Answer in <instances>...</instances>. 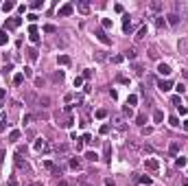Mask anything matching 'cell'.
<instances>
[{
    "mask_svg": "<svg viewBox=\"0 0 188 186\" xmlns=\"http://www.w3.org/2000/svg\"><path fill=\"white\" fill-rule=\"evenodd\" d=\"M105 186H116V182H114V177H105Z\"/></svg>",
    "mask_w": 188,
    "mask_h": 186,
    "instance_id": "46",
    "label": "cell"
},
{
    "mask_svg": "<svg viewBox=\"0 0 188 186\" xmlns=\"http://www.w3.org/2000/svg\"><path fill=\"white\" fill-rule=\"evenodd\" d=\"M182 77H184V79H188V70H182Z\"/></svg>",
    "mask_w": 188,
    "mask_h": 186,
    "instance_id": "61",
    "label": "cell"
},
{
    "mask_svg": "<svg viewBox=\"0 0 188 186\" xmlns=\"http://www.w3.org/2000/svg\"><path fill=\"white\" fill-rule=\"evenodd\" d=\"M182 127H184V132H188V121H184V123H182Z\"/></svg>",
    "mask_w": 188,
    "mask_h": 186,
    "instance_id": "56",
    "label": "cell"
},
{
    "mask_svg": "<svg viewBox=\"0 0 188 186\" xmlns=\"http://www.w3.org/2000/svg\"><path fill=\"white\" fill-rule=\"evenodd\" d=\"M37 103H39L42 107H48V105H51V96H39V101H37Z\"/></svg>",
    "mask_w": 188,
    "mask_h": 186,
    "instance_id": "25",
    "label": "cell"
},
{
    "mask_svg": "<svg viewBox=\"0 0 188 186\" xmlns=\"http://www.w3.org/2000/svg\"><path fill=\"white\" fill-rule=\"evenodd\" d=\"M85 160H88V162H96V160H99L96 151H88V153H85Z\"/></svg>",
    "mask_w": 188,
    "mask_h": 186,
    "instance_id": "24",
    "label": "cell"
},
{
    "mask_svg": "<svg viewBox=\"0 0 188 186\" xmlns=\"http://www.w3.org/2000/svg\"><path fill=\"white\" fill-rule=\"evenodd\" d=\"M103 160L112 162V144H109V142H105V147H103Z\"/></svg>",
    "mask_w": 188,
    "mask_h": 186,
    "instance_id": "9",
    "label": "cell"
},
{
    "mask_svg": "<svg viewBox=\"0 0 188 186\" xmlns=\"http://www.w3.org/2000/svg\"><path fill=\"white\" fill-rule=\"evenodd\" d=\"M179 53L188 59V39H179Z\"/></svg>",
    "mask_w": 188,
    "mask_h": 186,
    "instance_id": "14",
    "label": "cell"
},
{
    "mask_svg": "<svg viewBox=\"0 0 188 186\" xmlns=\"http://www.w3.org/2000/svg\"><path fill=\"white\" fill-rule=\"evenodd\" d=\"M77 9H79L81 13H90V2H85V0H79V2H77Z\"/></svg>",
    "mask_w": 188,
    "mask_h": 186,
    "instance_id": "13",
    "label": "cell"
},
{
    "mask_svg": "<svg viewBox=\"0 0 188 186\" xmlns=\"http://www.w3.org/2000/svg\"><path fill=\"white\" fill-rule=\"evenodd\" d=\"M74 147H77V151H81V149H83V140L77 138V140H74Z\"/></svg>",
    "mask_w": 188,
    "mask_h": 186,
    "instance_id": "44",
    "label": "cell"
},
{
    "mask_svg": "<svg viewBox=\"0 0 188 186\" xmlns=\"http://www.w3.org/2000/svg\"><path fill=\"white\" fill-rule=\"evenodd\" d=\"M2 132H4V123L0 121V134H2Z\"/></svg>",
    "mask_w": 188,
    "mask_h": 186,
    "instance_id": "60",
    "label": "cell"
},
{
    "mask_svg": "<svg viewBox=\"0 0 188 186\" xmlns=\"http://www.w3.org/2000/svg\"><path fill=\"white\" fill-rule=\"evenodd\" d=\"M81 83H83V77H77V79H74V88H79Z\"/></svg>",
    "mask_w": 188,
    "mask_h": 186,
    "instance_id": "52",
    "label": "cell"
},
{
    "mask_svg": "<svg viewBox=\"0 0 188 186\" xmlns=\"http://www.w3.org/2000/svg\"><path fill=\"white\" fill-rule=\"evenodd\" d=\"M94 35H96V39H99L101 44H105V46H109V44H112V39H109V37L105 35V31H103V29H96V31H94Z\"/></svg>",
    "mask_w": 188,
    "mask_h": 186,
    "instance_id": "2",
    "label": "cell"
},
{
    "mask_svg": "<svg viewBox=\"0 0 188 186\" xmlns=\"http://www.w3.org/2000/svg\"><path fill=\"white\" fill-rule=\"evenodd\" d=\"M112 125H114V127H118V129H123V127H125V121H123V116L114 114V116H112Z\"/></svg>",
    "mask_w": 188,
    "mask_h": 186,
    "instance_id": "10",
    "label": "cell"
},
{
    "mask_svg": "<svg viewBox=\"0 0 188 186\" xmlns=\"http://www.w3.org/2000/svg\"><path fill=\"white\" fill-rule=\"evenodd\" d=\"M151 132H153V129H151V127H142V134H144V136H149Z\"/></svg>",
    "mask_w": 188,
    "mask_h": 186,
    "instance_id": "54",
    "label": "cell"
},
{
    "mask_svg": "<svg viewBox=\"0 0 188 186\" xmlns=\"http://www.w3.org/2000/svg\"><path fill=\"white\" fill-rule=\"evenodd\" d=\"M125 59H136V48H127L125 51Z\"/></svg>",
    "mask_w": 188,
    "mask_h": 186,
    "instance_id": "26",
    "label": "cell"
},
{
    "mask_svg": "<svg viewBox=\"0 0 188 186\" xmlns=\"http://www.w3.org/2000/svg\"><path fill=\"white\" fill-rule=\"evenodd\" d=\"M94 57H96V59H99V61H103V59H105V55H103L101 51H96V55H94Z\"/></svg>",
    "mask_w": 188,
    "mask_h": 186,
    "instance_id": "51",
    "label": "cell"
},
{
    "mask_svg": "<svg viewBox=\"0 0 188 186\" xmlns=\"http://www.w3.org/2000/svg\"><path fill=\"white\" fill-rule=\"evenodd\" d=\"M81 140H83V142H88V144H94V140H92V136H90V134H83V136H81Z\"/></svg>",
    "mask_w": 188,
    "mask_h": 186,
    "instance_id": "37",
    "label": "cell"
},
{
    "mask_svg": "<svg viewBox=\"0 0 188 186\" xmlns=\"http://www.w3.org/2000/svg\"><path fill=\"white\" fill-rule=\"evenodd\" d=\"M7 42H9V35H7V31L2 29V31H0V46H4Z\"/></svg>",
    "mask_w": 188,
    "mask_h": 186,
    "instance_id": "27",
    "label": "cell"
},
{
    "mask_svg": "<svg viewBox=\"0 0 188 186\" xmlns=\"http://www.w3.org/2000/svg\"><path fill=\"white\" fill-rule=\"evenodd\" d=\"M138 182H140V184H147V186H149V184H151V177H149V175H142V177H138Z\"/></svg>",
    "mask_w": 188,
    "mask_h": 186,
    "instance_id": "38",
    "label": "cell"
},
{
    "mask_svg": "<svg viewBox=\"0 0 188 186\" xmlns=\"http://www.w3.org/2000/svg\"><path fill=\"white\" fill-rule=\"evenodd\" d=\"M77 186H90L88 182H85V177H77V182H74Z\"/></svg>",
    "mask_w": 188,
    "mask_h": 186,
    "instance_id": "42",
    "label": "cell"
},
{
    "mask_svg": "<svg viewBox=\"0 0 188 186\" xmlns=\"http://www.w3.org/2000/svg\"><path fill=\"white\" fill-rule=\"evenodd\" d=\"M158 72L162 74V77H169V74H171L173 70H171V66H166V64H160V66H158Z\"/></svg>",
    "mask_w": 188,
    "mask_h": 186,
    "instance_id": "11",
    "label": "cell"
},
{
    "mask_svg": "<svg viewBox=\"0 0 188 186\" xmlns=\"http://www.w3.org/2000/svg\"><path fill=\"white\" fill-rule=\"evenodd\" d=\"M4 94H7V92L2 90V88H0V101H2V99H4Z\"/></svg>",
    "mask_w": 188,
    "mask_h": 186,
    "instance_id": "59",
    "label": "cell"
},
{
    "mask_svg": "<svg viewBox=\"0 0 188 186\" xmlns=\"http://www.w3.org/2000/svg\"><path fill=\"white\" fill-rule=\"evenodd\" d=\"M136 123H138L140 127H144V123H147V114H144V112H140V114L136 116Z\"/></svg>",
    "mask_w": 188,
    "mask_h": 186,
    "instance_id": "22",
    "label": "cell"
},
{
    "mask_svg": "<svg viewBox=\"0 0 188 186\" xmlns=\"http://www.w3.org/2000/svg\"><path fill=\"white\" fill-rule=\"evenodd\" d=\"M20 140V129H11L9 132V142H18Z\"/></svg>",
    "mask_w": 188,
    "mask_h": 186,
    "instance_id": "17",
    "label": "cell"
},
{
    "mask_svg": "<svg viewBox=\"0 0 188 186\" xmlns=\"http://www.w3.org/2000/svg\"><path fill=\"white\" fill-rule=\"evenodd\" d=\"M166 24V20H164V16H158L155 18V26H160V29H162V26Z\"/></svg>",
    "mask_w": 188,
    "mask_h": 186,
    "instance_id": "34",
    "label": "cell"
},
{
    "mask_svg": "<svg viewBox=\"0 0 188 186\" xmlns=\"http://www.w3.org/2000/svg\"><path fill=\"white\" fill-rule=\"evenodd\" d=\"M35 149H37V151H48V144H46V140L37 138V142H35Z\"/></svg>",
    "mask_w": 188,
    "mask_h": 186,
    "instance_id": "19",
    "label": "cell"
},
{
    "mask_svg": "<svg viewBox=\"0 0 188 186\" xmlns=\"http://www.w3.org/2000/svg\"><path fill=\"white\" fill-rule=\"evenodd\" d=\"M96 118H107V109H96Z\"/></svg>",
    "mask_w": 188,
    "mask_h": 186,
    "instance_id": "35",
    "label": "cell"
},
{
    "mask_svg": "<svg viewBox=\"0 0 188 186\" xmlns=\"http://www.w3.org/2000/svg\"><path fill=\"white\" fill-rule=\"evenodd\" d=\"M72 11H74V4H61V7H59V16H61V18L72 16Z\"/></svg>",
    "mask_w": 188,
    "mask_h": 186,
    "instance_id": "4",
    "label": "cell"
},
{
    "mask_svg": "<svg viewBox=\"0 0 188 186\" xmlns=\"http://www.w3.org/2000/svg\"><path fill=\"white\" fill-rule=\"evenodd\" d=\"M144 35H147V26H140V31H138L136 39H144Z\"/></svg>",
    "mask_w": 188,
    "mask_h": 186,
    "instance_id": "32",
    "label": "cell"
},
{
    "mask_svg": "<svg viewBox=\"0 0 188 186\" xmlns=\"http://www.w3.org/2000/svg\"><path fill=\"white\" fill-rule=\"evenodd\" d=\"M20 24H22V18H9L4 22V31H13V29H18Z\"/></svg>",
    "mask_w": 188,
    "mask_h": 186,
    "instance_id": "1",
    "label": "cell"
},
{
    "mask_svg": "<svg viewBox=\"0 0 188 186\" xmlns=\"http://www.w3.org/2000/svg\"><path fill=\"white\" fill-rule=\"evenodd\" d=\"M173 105L179 107V105H182V99H179V96H173Z\"/></svg>",
    "mask_w": 188,
    "mask_h": 186,
    "instance_id": "50",
    "label": "cell"
},
{
    "mask_svg": "<svg viewBox=\"0 0 188 186\" xmlns=\"http://www.w3.org/2000/svg\"><path fill=\"white\" fill-rule=\"evenodd\" d=\"M123 59H125V55H114V57H112V61H114V64H120Z\"/></svg>",
    "mask_w": 188,
    "mask_h": 186,
    "instance_id": "43",
    "label": "cell"
},
{
    "mask_svg": "<svg viewBox=\"0 0 188 186\" xmlns=\"http://www.w3.org/2000/svg\"><path fill=\"white\" fill-rule=\"evenodd\" d=\"M55 118H57V123H59V127H70L72 125V118H70V116H55Z\"/></svg>",
    "mask_w": 188,
    "mask_h": 186,
    "instance_id": "7",
    "label": "cell"
},
{
    "mask_svg": "<svg viewBox=\"0 0 188 186\" xmlns=\"http://www.w3.org/2000/svg\"><path fill=\"white\" fill-rule=\"evenodd\" d=\"M53 81H55V83H61V81H64V70L53 72Z\"/></svg>",
    "mask_w": 188,
    "mask_h": 186,
    "instance_id": "21",
    "label": "cell"
},
{
    "mask_svg": "<svg viewBox=\"0 0 188 186\" xmlns=\"http://www.w3.org/2000/svg\"><path fill=\"white\" fill-rule=\"evenodd\" d=\"M22 81H24V74H22V72L13 77V83H16V86H22Z\"/></svg>",
    "mask_w": 188,
    "mask_h": 186,
    "instance_id": "31",
    "label": "cell"
},
{
    "mask_svg": "<svg viewBox=\"0 0 188 186\" xmlns=\"http://www.w3.org/2000/svg\"><path fill=\"white\" fill-rule=\"evenodd\" d=\"M179 151H182V140H173V142H171V147H169V153H171L173 158H177Z\"/></svg>",
    "mask_w": 188,
    "mask_h": 186,
    "instance_id": "3",
    "label": "cell"
},
{
    "mask_svg": "<svg viewBox=\"0 0 188 186\" xmlns=\"http://www.w3.org/2000/svg\"><path fill=\"white\" fill-rule=\"evenodd\" d=\"M123 114H125V116H131V114H134V109H131L129 105H125V109H123Z\"/></svg>",
    "mask_w": 188,
    "mask_h": 186,
    "instance_id": "45",
    "label": "cell"
},
{
    "mask_svg": "<svg viewBox=\"0 0 188 186\" xmlns=\"http://www.w3.org/2000/svg\"><path fill=\"white\" fill-rule=\"evenodd\" d=\"M70 169H72V171H79V169H81V162L77 160V158H72V160H70Z\"/></svg>",
    "mask_w": 188,
    "mask_h": 186,
    "instance_id": "29",
    "label": "cell"
},
{
    "mask_svg": "<svg viewBox=\"0 0 188 186\" xmlns=\"http://www.w3.org/2000/svg\"><path fill=\"white\" fill-rule=\"evenodd\" d=\"M169 125H171V127H179L182 123H179V118H177V116H171V118H169Z\"/></svg>",
    "mask_w": 188,
    "mask_h": 186,
    "instance_id": "30",
    "label": "cell"
},
{
    "mask_svg": "<svg viewBox=\"0 0 188 186\" xmlns=\"http://www.w3.org/2000/svg\"><path fill=\"white\" fill-rule=\"evenodd\" d=\"M59 186H70V184H68L66 180H59Z\"/></svg>",
    "mask_w": 188,
    "mask_h": 186,
    "instance_id": "57",
    "label": "cell"
},
{
    "mask_svg": "<svg viewBox=\"0 0 188 186\" xmlns=\"http://www.w3.org/2000/svg\"><path fill=\"white\" fill-rule=\"evenodd\" d=\"M57 64H59V66H68V64H70V57H68V55H59V57H57Z\"/></svg>",
    "mask_w": 188,
    "mask_h": 186,
    "instance_id": "20",
    "label": "cell"
},
{
    "mask_svg": "<svg viewBox=\"0 0 188 186\" xmlns=\"http://www.w3.org/2000/svg\"><path fill=\"white\" fill-rule=\"evenodd\" d=\"M136 103H138V96H136V94H129V99H127V105L131 107V105H136Z\"/></svg>",
    "mask_w": 188,
    "mask_h": 186,
    "instance_id": "33",
    "label": "cell"
},
{
    "mask_svg": "<svg viewBox=\"0 0 188 186\" xmlns=\"http://www.w3.org/2000/svg\"><path fill=\"white\" fill-rule=\"evenodd\" d=\"M101 134H103V136L109 134V125H101Z\"/></svg>",
    "mask_w": 188,
    "mask_h": 186,
    "instance_id": "49",
    "label": "cell"
},
{
    "mask_svg": "<svg viewBox=\"0 0 188 186\" xmlns=\"http://www.w3.org/2000/svg\"><path fill=\"white\" fill-rule=\"evenodd\" d=\"M13 9H16V2H11V0H9V2H2V11H4V13H9V11H13Z\"/></svg>",
    "mask_w": 188,
    "mask_h": 186,
    "instance_id": "23",
    "label": "cell"
},
{
    "mask_svg": "<svg viewBox=\"0 0 188 186\" xmlns=\"http://www.w3.org/2000/svg\"><path fill=\"white\" fill-rule=\"evenodd\" d=\"M29 35H31V42L33 44H39V33H37V26L35 24L29 26Z\"/></svg>",
    "mask_w": 188,
    "mask_h": 186,
    "instance_id": "6",
    "label": "cell"
},
{
    "mask_svg": "<svg viewBox=\"0 0 188 186\" xmlns=\"http://www.w3.org/2000/svg\"><path fill=\"white\" fill-rule=\"evenodd\" d=\"M46 169H48V171H51V173H53V175H57V177L61 175V169L57 167V164H53V162H46Z\"/></svg>",
    "mask_w": 188,
    "mask_h": 186,
    "instance_id": "12",
    "label": "cell"
},
{
    "mask_svg": "<svg viewBox=\"0 0 188 186\" xmlns=\"http://www.w3.org/2000/svg\"><path fill=\"white\" fill-rule=\"evenodd\" d=\"M186 164H188V160H186L184 155H177V158H175V167H177V169H184Z\"/></svg>",
    "mask_w": 188,
    "mask_h": 186,
    "instance_id": "16",
    "label": "cell"
},
{
    "mask_svg": "<svg viewBox=\"0 0 188 186\" xmlns=\"http://www.w3.org/2000/svg\"><path fill=\"white\" fill-rule=\"evenodd\" d=\"M175 90H177V92H179V94H182V92H184V90H186V88H184V83H179V86H175Z\"/></svg>",
    "mask_w": 188,
    "mask_h": 186,
    "instance_id": "53",
    "label": "cell"
},
{
    "mask_svg": "<svg viewBox=\"0 0 188 186\" xmlns=\"http://www.w3.org/2000/svg\"><path fill=\"white\" fill-rule=\"evenodd\" d=\"M166 22H169V24H173V26H175V24L179 22V16H177V13H169V16H166Z\"/></svg>",
    "mask_w": 188,
    "mask_h": 186,
    "instance_id": "18",
    "label": "cell"
},
{
    "mask_svg": "<svg viewBox=\"0 0 188 186\" xmlns=\"http://www.w3.org/2000/svg\"><path fill=\"white\" fill-rule=\"evenodd\" d=\"M158 88H160L162 92H169L171 88H173V81H169V79H160V81H158Z\"/></svg>",
    "mask_w": 188,
    "mask_h": 186,
    "instance_id": "8",
    "label": "cell"
},
{
    "mask_svg": "<svg viewBox=\"0 0 188 186\" xmlns=\"http://www.w3.org/2000/svg\"><path fill=\"white\" fill-rule=\"evenodd\" d=\"M131 68H134V72H136V74H142V72H144V70H142V64H134Z\"/></svg>",
    "mask_w": 188,
    "mask_h": 186,
    "instance_id": "40",
    "label": "cell"
},
{
    "mask_svg": "<svg viewBox=\"0 0 188 186\" xmlns=\"http://www.w3.org/2000/svg\"><path fill=\"white\" fill-rule=\"evenodd\" d=\"M149 57L151 59H158V51H155V48H151V51H149Z\"/></svg>",
    "mask_w": 188,
    "mask_h": 186,
    "instance_id": "47",
    "label": "cell"
},
{
    "mask_svg": "<svg viewBox=\"0 0 188 186\" xmlns=\"http://www.w3.org/2000/svg\"><path fill=\"white\" fill-rule=\"evenodd\" d=\"M105 29H112V20L109 18H103V31Z\"/></svg>",
    "mask_w": 188,
    "mask_h": 186,
    "instance_id": "39",
    "label": "cell"
},
{
    "mask_svg": "<svg viewBox=\"0 0 188 186\" xmlns=\"http://www.w3.org/2000/svg\"><path fill=\"white\" fill-rule=\"evenodd\" d=\"M144 167H147V171L155 173V171L160 169V162H158V160H153V158H149V160H144Z\"/></svg>",
    "mask_w": 188,
    "mask_h": 186,
    "instance_id": "5",
    "label": "cell"
},
{
    "mask_svg": "<svg viewBox=\"0 0 188 186\" xmlns=\"http://www.w3.org/2000/svg\"><path fill=\"white\" fill-rule=\"evenodd\" d=\"M44 31H46V33H57V26H55V24H46Z\"/></svg>",
    "mask_w": 188,
    "mask_h": 186,
    "instance_id": "36",
    "label": "cell"
},
{
    "mask_svg": "<svg viewBox=\"0 0 188 186\" xmlns=\"http://www.w3.org/2000/svg\"><path fill=\"white\" fill-rule=\"evenodd\" d=\"M26 186H44L42 182H33V184H26Z\"/></svg>",
    "mask_w": 188,
    "mask_h": 186,
    "instance_id": "58",
    "label": "cell"
},
{
    "mask_svg": "<svg viewBox=\"0 0 188 186\" xmlns=\"http://www.w3.org/2000/svg\"><path fill=\"white\" fill-rule=\"evenodd\" d=\"M153 121H155V123H162V121H164V114L160 112V109H155V112H153Z\"/></svg>",
    "mask_w": 188,
    "mask_h": 186,
    "instance_id": "28",
    "label": "cell"
},
{
    "mask_svg": "<svg viewBox=\"0 0 188 186\" xmlns=\"http://www.w3.org/2000/svg\"><path fill=\"white\" fill-rule=\"evenodd\" d=\"M182 184H184V186H188V177H184V180H182Z\"/></svg>",
    "mask_w": 188,
    "mask_h": 186,
    "instance_id": "62",
    "label": "cell"
},
{
    "mask_svg": "<svg viewBox=\"0 0 188 186\" xmlns=\"http://www.w3.org/2000/svg\"><path fill=\"white\" fill-rule=\"evenodd\" d=\"M44 83H46L44 77H35V88H44Z\"/></svg>",
    "mask_w": 188,
    "mask_h": 186,
    "instance_id": "41",
    "label": "cell"
},
{
    "mask_svg": "<svg viewBox=\"0 0 188 186\" xmlns=\"http://www.w3.org/2000/svg\"><path fill=\"white\" fill-rule=\"evenodd\" d=\"M4 155H7V151H4V149H0V164H2V160H4Z\"/></svg>",
    "mask_w": 188,
    "mask_h": 186,
    "instance_id": "55",
    "label": "cell"
},
{
    "mask_svg": "<svg viewBox=\"0 0 188 186\" xmlns=\"http://www.w3.org/2000/svg\"><path fill=\"white\" fill-rule=\"evenodd\" d=\"M31 7H33V9H39V7H44V2H42V0H35Z\"/></svg>",
    "mask_w": 188,
    "mask_h": 186,
    "instance_id": "48",
    "label": "cell"
},
{
    "mask_svg": "<svg viewBox=\"0 0 188 186\" xmlns=\"http://www.w3.org/2000/svg\"><path fill=\"white\" fill-rule=\"evenodd\" d=\"M26 57H29L31 61H35V59H37V48H35V46L26 48Z\"/></svg>",
    "mask_w": 188,
    "mask_h": 186,
    "instance_id": "15",
    "label": "cell"
}]
</instances>
